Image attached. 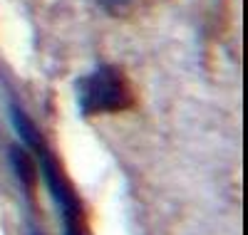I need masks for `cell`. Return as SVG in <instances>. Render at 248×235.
<instances>
[{
	"mask_svg": "<svg viewBox=\"0 0 248 235\" xmlns=\"http://www.w3.org/2000/svg\"><path fill=\"white\" fill-rule=\"evenodd\" d=\"M10 163H13V171H15L17 181L23 183V188L32 196L35 188H37V163H35V159L25 151V148L13 146L10 148Z\"/></svg>",
	"mask_w": 248,
	"mask_h": 235,
	"instance_id": "obj_2",
	"label": "cell"
},
{
	"mask_svg": "<svg viewBox=\"0 0 248 235\" xmlns=\"http://www.w3.org/2000/svg\"><path fill=\"white\" fill-rule=\"evenodd\" d=\"M102 5H105L112 15H119V17H124V15H129L134 8H137V3L139 0H99Z\"/></svg>",
	"mask_w": 248,
	"mask_h": 235,
	"instance_id": "obj_3",
	"label": "cell"
},
{
	"mask_svg": "<svg viewBox=\"0 0 248 235\" xmlns=\"http://www.w3.org/2000/svg\"><path fill=\"white\" fill-rule=\"evenodd\" d=\"M79 109L85 117L127 112L134 106V89L119 67H99L79 79Z\"/></svg>",
	"mask_w": 248,
	"mask_h": 235,
	"instance_id": "obj_1",
	"label": "cell"
}]
</instances>
